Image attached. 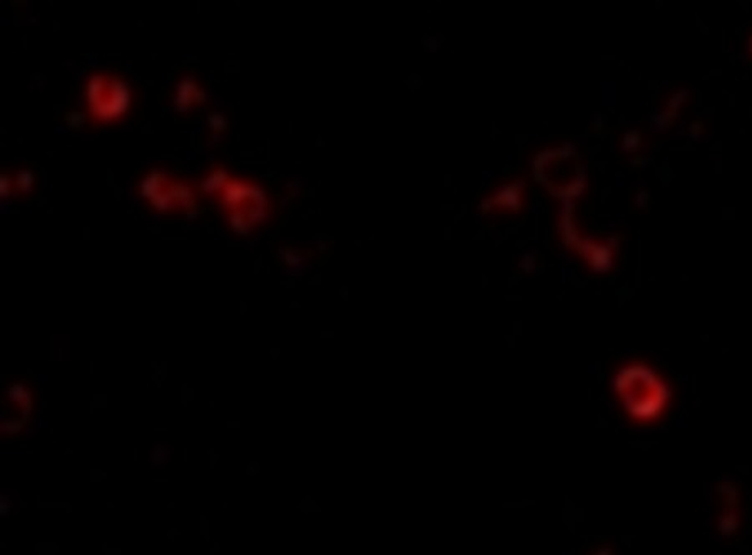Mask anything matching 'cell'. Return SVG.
Listing matches in <instances>:
<instances>
[{"instance_id":"6da1fadb","label":"cell","mask_w":752,"mask_h":555,"mask_svg":"<svg viewBox=\"0 0 752 555\" xmlns=\"http://www.w3.org/2000/svg\"><path fill=\"white\" fill-rule=\"evenodd\" d=\"M208 193H218L228 212V223L238 235H249L268 215V198L258 184L233 179L225 169H215L205 181Z\"/></svg>"},{"instance_id":"7a4b0ae2","label":"cell","mask_w":752,"mask_h":555,"mask_svg":"<svg viewBox=\"0 0 752 555\" xmlns=\"http://www.w3.org/2000/svg\"><path fill=\"white\" fill-rule=\"evenodd\" d=\"M616 392L630 419L637 422H652L669 403L668 386L640 364L624 368L616 379Z\"/></svg>"},{"instance_id":"3957f363","label":"cell","mask_w":752,"mask_h":555,"mask_svg":"<svg viewBox=\"0 0 752 555\" xmlns=\"http://www.w3.org/2000/svg\"><path fill=\"white\" fill-rule=\"evenodd\" d=\"M89 110L97 123H114L130 110L131 92L126 82L116 75L96 74L87 82Z\"/></svg>"},{"instance_id":"277c9868","label":"cell","mask_w":752,"mask_h":555,"mask_svg":"<svg viewBox=\"0 0 752 555\" xmlns=\"http://www.w3.org/2000/svg\"><path fill=\"white\" fill-rule=\"evenodd\" d=\"M144 198L161 212H177V209H193L196 206V195L192 186L173 179L163 171L156 169L147 174L141 184Z\"/></svg>"},{"instance_id":"5b68a950","label":"cell","mask_w":752,"mask_h":555,"mask_svg":"<svg viewBox=\"0 0 752 555\" xmlns=\"http://www.w3.org/2000/svg\"><path fill=\"white\" fill-rule=\"evenodd\" d=\"M2 405L6 417L21 420L25 423H34L41 405L38 387L28 379H14L6 386Z\"/></svg>"},{"instance_id":"8992f818","label":"cell","mask_w":752,"mask_h":555,"mask_svg":"<svg viewBox=\"0 0 752 555\" xmlns=\"http://www.w3.org/2000/svg\"><path fill=\"white\" fill-rule=\"evenodd\" d=\"M202 85L196 84L195 79L186 78L177 88L176 106L179 111L193 110L205 100Z\"/></svg>"},{"instance_id":"52a82bcc","label":"cell","mask_w":752,"mask_h":555,"mask_svg":"<svg viewBox=\"0 0 752 555\" xmlns=\"http://www.w3.org/2000/svg\"><path fill=\"white\" fill-rule=\"evenodd\" d=\"M32 423L21 422V420L11 419V417H2L0 423V439L2 442H11V440L28 439L31 433Z\"/></svg>"},{"instance_id":"ba28073f","label":"cell","mask_w":752,"mask_h":555,"mask_svg":"<svg viewBox=\"0 0 752 555\" xmlns=\"http://www.w3.org/2000/svg\"><path fill=\"white\" fill-rule=\"evenodd\" d=\"M174 449L167 442H154L150 450V462L154 469H163L173 459Z\"/></svg>"}]
</instances>
